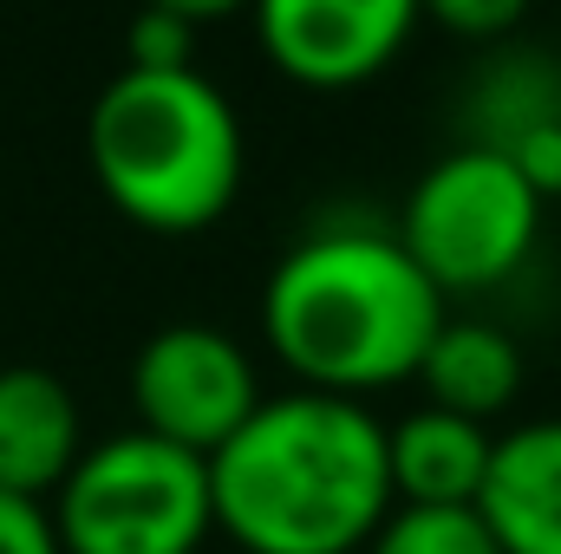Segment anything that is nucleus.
Here are the masks:
<instances>
[{
    "label": "nucleus",
    "mask_w": 561,
    "mask_h": 554,
    "mask_svg": "<svg viewBox=\"0 0 561 554\" xmlns=\"http://www.w3.org/2000/svg\"><path fill=\"white\" fill-rule=\"evenodd\" d=\"M209 503L249 554H359L392 516L386 424L327 392L262 399L209 457Z\"/></svg>",
    "instance_id": "1"
},
{
    "label": "nucleus",
    "mask_w": 561,
    "mask_h": 554,
    "mask_svg": "<svg viewBox=\"0 0 561 554\" xmlns=\"http://www.w3.org/2000/svg\"><path fill=\"white\" fill-rule=\"evenodd\" d=\"M444 326V293L379 222H320L275 262L262 287V333L300 392L366 399L419 379Z\"/></svg>",
    "instance_id": "2"
},
{
    "label": "nucleus",
    "mask_w": 561,
    "mask_h": 554,
    "mask_svg": "<svg viewBox=\"0 0 561 554\" xmlns=\"http://www.w3.org/2000/svg\"><path fill=\"white\" fill-rule=\"evenodd\" d=\"M92 176L138 229L196 235L242 189V118L196 66H125L85 125Z\"/></svg>",
    "instance_id": "3"
},
{
    "label": "nucleus",
    "mask_w": 561,
    "mask_h": 554,
    "mask_svg": "<svg viewBox=\"0 0 561 554\" xmlns=\"http://www.w3.org/2000/svg\"><path fill=\"white\" fill-rule=\"evenodd\" d=\"M53 529L66 554H196L216 529L209 463L150 430H118L53 489Z\"/></svg>",
    "instance_id": "4"
},
{
    "label": "nucleus",
    "mask_w": 561,
    "mask_h": 554,
    "mask_svg": "<svg viewBox=\"0 0 561 554\" xmlns=\"http://www.w3.org/2000/svg\"><path fill=\"white\" fill-rule=\"evenodd\" d=\"M392 235L444 300L490 293L529 262L542 235V196L523 183V170L503 150L463 143L412 183Z\"/></svg>",
    "instance_id": "5"
},
{
    "label": "nucleus",
    "mask_w": 561,
    "mask_h": 554,
    "mask_svg": "<svg viewBox=\"0 0 561 554\" xmlns=\"http://www.w3.org/2000/svg\"><path fill=\"white\" fill-rule=\"evenodd\" d=\"M131 405H138V430L209 463L255 417L262 379H255V359L222 326L176 320V326H157L138 346Z\"/></svg>",
    "instance_id": "6"
},
{
    "label": "nucleus",
    "mask_w": 561,
    "mask_h": 554,
    "mask_svg": "<svg viewBox=\"0 0 561 554\" xmlns=\"http://www.w3.org/2000/svg\"><path fill=\"white\" fill-rule=\"evenodd\" d=\"M255 26L268 59L294 85L340 92L386 72L405 53L419 7L412 0H268Z\"/></svg>",
    "instance_id": "7"
},
{
    "label": "nucleus",
    "mask_w": 561,
    "mask_h": 554,
    "mask_svg": "<svg viewBox=\"0 0 561 554\" xmlns=\"http://www.w3.org/2000/svg\"><path fill=\"white\" fill-rule=\"evenodd\" d=\"M85 457L79 399L53 366H0V489L46 503Z\"/></svg>",
    "instance_id": "8"
},
{
    "label": "nucleus",
    "mask_w": 561,
    "mask_h": 554,
    "mask_svg": "<svg viewBox=\"0 0 561 554\" xmlns=\"http://www.w3.org/2000/svg\"><path fill=\"white\" fill-rule=\"evenodd\" d=\"M477 516L503 554H561V417L496 437Z\"/></svg>",
    "instance_id": "9"
},
{
    "label": "nucleus",
    "mask_w": 561,
    "mask_h": 554,
    "mask_svg": "<svg viewBox=\"0 0 561 554\" xmlns=\"http://www.w3.org/2000/svg\"><path fill=\"white\" fill-rule=\"evenodd\" d=\"M496 430L470 417L431 412L386 424V470H392V509H477L490 476Z\"/></svg>",
    "instance_id": "10"
},
{
    "label": "nucleus",
    "mask_w": 561,
    "mask_h": 554,
    "mask_svg": "<svg viewBox=\"0 0 561 554\" xmlns=\"http://www.w3.org/2000/svg\"><path fill=\"white\" fill-rule=\"evenodd\" d=\"M424 405L450 417H470V424H490L516 405L523 392V346L490 326V320H450L437 326V339L424 346Z\"/></svg>",
    "instance_id": "11"
},
{
    "label": "nucleus",
    "mask_w": 561,
    "mask_h": 554,
    "mask_svg": "<svg viewBox=\"0 0 561 554\" xmlns=\"http://www.w3.org/2000/svg\"><path fill=\"white\" fill-rule=\"evenodd\" d=\"M366 554H503L477 509H392Z\"/></svg>",
    "instance_id": "12"
},
{
    "label": "nucleus",
    "mask_w": 561,
    "mask_h": 554,
    "mask_svg": "<svg viewBox=\"0 0 561 554\" xmlns=\"http://www.w3.org/2000/svg\"><path fill=\"white\" fill-rule=\"evenodd\" d=\"M131 59L125 66H150V72H176V66H196V13L190 7H144L125 33Z\"/></svg>",
    "instance_id": "13"
},
{
    "label": "nucleus",
    "mask_w": 561,
    "mask_h": 554,
    "mask_svg": "<svg viewBox=\"0 0 561 554\" xmlns=\"http://www.w3.org/2000/svg\"><path fill=\"white\" fill-rule=\"evenodd\" d=\"M0 554H66L59 529H53V509L33 503V496L0 489Z\"/></svg>",
    "instance_id": "14"
},
{
    "label": "nucleus",
    "mask_w": 561,
    "mask_h": 554,
    "mask_svg": "<svg viewBox=\"0 0 561 554\" xmlns=\"http://www.w3.org/2000/svg\"><path fill=\"white\" fill-rule=\"evenodd\" d=\"M437 20H444L450 33L490 39V33H510V26H523V0H437Z\"/></svg>",
    "instance_id": "15"
}]
</instances>
